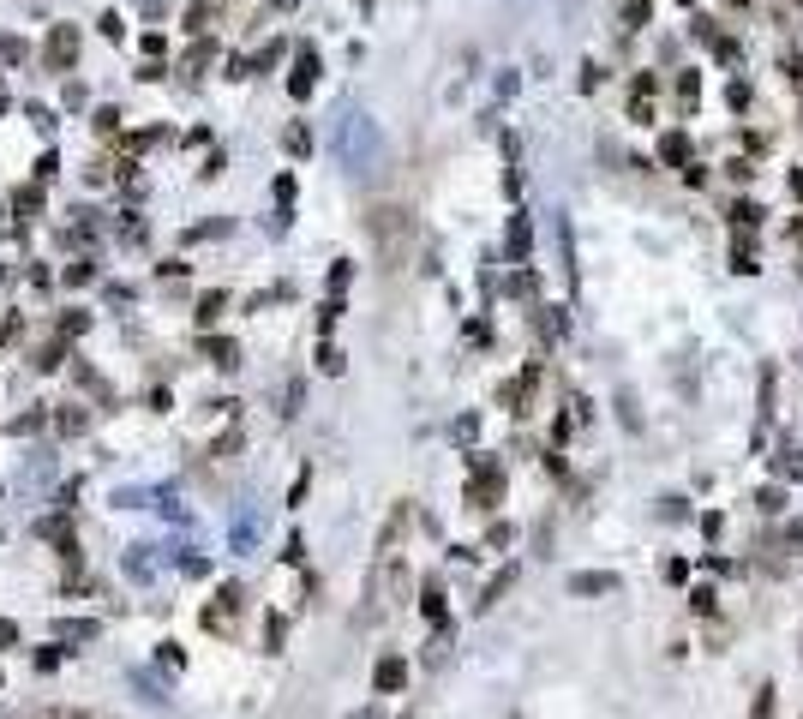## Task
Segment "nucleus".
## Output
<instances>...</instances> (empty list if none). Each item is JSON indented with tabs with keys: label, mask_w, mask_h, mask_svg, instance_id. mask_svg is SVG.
<instances>
[{
	"label": "nucleus",
	"mask_w": 803,
	"mask_h": 719,
	"mask_svg": "<svg viewBox=\"0 0 803 719\" xmlns=\"http://www.w3.org/2000/svg\"><path fill=\"white\" fill-rule=\"evenodd\" d=\"M264 648H270V654L282 648V618H270V624H264Z\"/></svg>",
	"instance_id": "35"
},
{
	"label": "nucleus",
	"mask_w": 803,
	"mask_h": 719,
	"mask_svg": "<svg viewBox=\"0 0 803 719\" xmlns=\"http://www.w3.org/2000/svg\"><path fill=\"white\" fill-rule=\"evenodd\" d=\"M222 306H228V294H204V300H198V324H216Z\"/></svg>",
	"instance_id": "21"
},
{
	"label": "nucleus",
	"mask_w": 803,
	"mask_h": 719,
	"mask_svg": "<svg viewBox=\"0 0 803 719\" xmlns=\"http://www.w3.org/2000/svg\"><path fill=\"white\" fill-rule=\"evenodd\" d=\"M204 354H210L222 372H234V366H240V348H234L228 336H204Z\"/></svg>",
	"instance_id": "9"
},
{
	"label": "nucleus",
	"mask_w": 803,
	"mask_h": 719,
	"mask_svg": "<svg viewBox=\"0 0 803 719\" xmlns=\"http://www.w3.org/2000/svg\"><path fill=\"white\" fill-rule=\"evenodd\" d=\"M690 606H696L702 618H714V606H720V600H714V588H696V594H690Z\"/></svg>",
	"instance_id": "28"
},
{
	"label": "nucleus",
	"mask_w": 803,
	"mask_h": 719,
	"mask_svg": "<svg viewBox=\"0 0 803 719\" xmlns=\"http://www.w3.org/2000/svg\"><path fill=\"white\" fill-rule=\"evenodd\" d=\"M0 684H6V672H0Z\"/></svg>",
	"instance_id": "39"
},
{
	"label": "nucleus",
	"mask_w": 803,
	"mask_h": 719,
	"mask_svg": "<svg viewBox=\"0 0 803 719\" xmlns=\"http://www.w3.org/2000/svg\"><path fill=\"white\" fill-rule=\"evenodd\" d=\"M90 276H96V264H90V258H78V264L66 270V282H90Z\"/></svg>",
	"instance_id": "33"
},
{
	"label": "nucleus",
	"mask_w": 803,
	"mask_h": 719,
	"mask_svg": "<svg viewBox=\"0 0 803 719\" xmlns=\"http://www.w3.org/2000/svg\"><path fill=\"white\" fill-rule=\"evenodd\" d=\"M240 600H246V588H240V582H228V588H216V606L204 612V630H216V636H228V630H234V612H240Z\"/></svg>",
	"instance_id": "3"
},
{
	"label": "nucleus",
	"mask_w": 803,
	"mask_h": 719,
	"mask_svg": "<svg viewBox=\"0 0 803 719\" xmlns=\"http://www.w3.org/2000/svg\"><path fill=\"white\" fill-rule=\"evenodd\" d=\"M750 96H756V90H750V78H732V84H726V102H732V114H744V108H750Z\"/></svg>",
	"instance_id": "14"
},
{
	"label": "nucleus",
	"mask_w": 803,
	"mask_h": 719,
	"mask_svg": "<svg viewBox=\"0 0 803 719\" xmlns=\"http://www.w3.org/2000/svg\"><path fill=\"white\" fill-rule=\"evenodd\" d=\"M654 90H660V78H654V72H636V78H630V102H648Z\"/></svg>",
	"instance_id": "18"
},
{
	"label": "nucleus",
	"mask_w": 803,
	"mask_h": 719,
	"mask_svg": "<svg viewBox=\"0 0 803 719\" xmlns=\"http://www.w3.org/2000/svg\"><path fill=\"white\" fill-rule=\"evenodd\" d=\"M726 174H732V180H738V186H744V180H750V174H756V168H750V156H732V162H726Z\"/></svg>",
	"instance_id": "29"
},
{
	"label": "nucleus",
	"mask_w": 803,
	"mask_h": 719,
	"mask_svg": "<svg viewBox=\"0 0 803 719\" xmlns=\"http://www.w3.org/2000/svg\"><path fill=\"white\" fill-rule=\"evenodd\" d=\"M660 162H666V168L696 162V156H690V138H684V132H666V138H660Z\"/></svg>",
	"instance_id": "8"
},
{
	"label": "nucleus",
	"mask_w": 803,
	"mask_h": 719,
	"mask_svg": "<svg viewBox=\"0 0 803 719\" xmlns=\"http://www.w3.org/2000/svg\"><path fill=\"white\" fill-rule=\"evenodd\" d=\"M402 684H408V660H402V654H384L378 672H372V690H378V696H402Z\"/></svg>",
	"instance_id": "4"
},
{
	"label": "nucleus",
	"mask_w": 803,
	"mask_h": 719,
	"mask_svg": "<svg viewBox=\"0 0 803 719\" xmlns=\"http://www.w3.org/2000/svg\"><path fill=\"white\" fill-rule=\"evenodd\" d=\"M720 528H726V516H720V510H708V516H702V534H708V540H720Z\"/></svg>",
	"instance_id": "34"
},
{
	"label": "nucleus",
	"mask_w": 803,
	"mask_h": 719,
	"mask_svg": "<svg viewBox=\"0 0 803 719\" xmlns=\"http://www.w3.org/2000/svg\"><path fill=\"white\" fill-rule=\"evenodd\" d=\"M12 642H18V624H12V618H0V648H12Z\"/></svg>",
	"instance_id": "37"
},
{
	"label": "nucleus",
	"mask_w": 803,
	"mask_h": 719,
	"mask_svg": "<svg viewBox=\"0 0 803 719\" xmlns=\"http://www.w3.org/2000/svg\"><path fill=\"white\" fill-rule=\"evenodd\" d=\"M78 48H84L78 24H48V42H42V60H48V72H72V66H78Z\"/></svg>",
	"instance_id": "1"
},
{
	"label": "nucleus",
	"mask_w": 803,
	"mask_h": 719,
	"mask_svg": "<svg viewBox=\"0 0 803 719\" xmlns=\"http://www.w3.org/2000/svg\"><path fill=\"white\" fill-rule=\"evenodd\" d=\"M510 582H516V570H498V576L486 582V594H480V606H498V594H510Z\"/></svg>",
	"instance_id": "17"
},
{
	"label": "nucleus",
	"mask_w": 803,
	"mask_h": 719,
	"mask_svg": "<svg viewBox=\"0 0 803 719\" xmlns=\"http://www.w3.org/2000/svg\"><path fill=\"white\" fill-rule=\"evenodd\" d=\"M678 96L696 108V96H702V78H696V72H684V78H678Z\"/></svg>",
	"instance_id": "26"
},
{
	"label": "nucleus",
	"mask_w": 803,
	"mask_h": 719,
	"mask_svg": "<svg viewBox=\"0 0 803 719\" xmlns=\"http://www.w3.org/2000/svg\"><path fill=\"white\" fill-rule=\"evenodd\" d=\"M318 366H324V372H342V348H336L330 336H324V348H318Z\"/></svg>",
	"instance_id": "23"
},
{
	"label": "nucleus",
	"mask_w": 803,
	"mask_h": 719,
	"mask_svg": "<svg viewBox=\"0 0 803 719\" xmlns=\"http://www.w3.org/2000/svg\"><path fill=\"white\" fill-rule=\"evenodd\" d=\"M798 240H803V216H798Z\"/></svg>",
	"instance_id": "38"
},
{
	"label": "nucleus",
	"mask_w": 803,
	"mask_h": 719,
	"mask_svg": "<svg viewBox=\"0 0 803 719\" xmlns=\"http://www.w3.org/2000/svg\"><path fill=\"white\" fill-rule=\"evenodd\" d=\"M288 150H294V156H306V150H312V138H306V126H294V132H288Z\"/></svg>",
	"instance_id": "32"
},
{
	"label": "nucleus",
	"mask_w": 803,
	"mask_h": 719,
	"mask_svg": "<svg viewBox=\"0 0 803 719\" xmlns=\"http://www.w3.org/2000/svg\"><path fill=\"white\" fill-rule=\"evenodd\" d=\"M84 324H90V318H84V312H66V318H60V342H72V336H78V330H84Z\"/></svg>",
	"instance_id": "27"
},
{
	"label": "nucleus",
	"mask_w": 803,
	"mask_h": 719,
	"mask_svg": "<svg viewBox=\"0 0 803 719\" xmlns=\"http://www.w3.org/2000/svg\"><path fill=\"white\" fill-rule=\"evenodd\" d=\"M666 582H690V558H666Z\"/></svg>",
	"instance_id": "31"
},
{
	"label": "nucleus",
	"mask_w": 803,
	"mask_h": 719,
	"mask_svg": "<svg viewBox=\"0 0 803 719\" xmlns=\"http://www.w3.org/2000/svg\"><path fill=\"white\" fill-rule=\"evenodd\" d=\"M762 510H768V516H780V510H786V492H780V486H768V492H762Z\"/></svg>",
	"instance_id": "30"
},
{
	"label": "nucleus",
	"mask_w": 803,
	"mask_h": 719,
	"mask_svg": "<svg viewBox=\"0 0 803 719\" xmlns=\"http://www.w3.org/2000/svg\"><path fill=\"white\" fill-rule=\"evenodd\" d=\"M654 18V0H624V30H642Z\"/></svg>",
	"instance_id": "13"
},
{
	"label": "nucleus",
	"mask_w": 803,
	"mask_h": 719,
	"mask_svg": "<svg viewBox=\"0 0 803 719\" xmlns=\"http://www.w3.org/2000/svg\"><path fill=\"white\" fill-rule=\"evenodd\" d=\"M60 354H66V342L54 336L48 348H36V360H30V366H36V372H54V366H60Z\"/></svg>",
	"instance_id": "16"
},
{
	"label": "nucleus",
	"mask_w": 803,
	"mask_h": 719,
	"mask_svg": "<svg viewBox=\"0 0 803 719\" xmlns=\"http://www.w3.org/2000/svg\"><path fill=\"white\" fill-rule=\"evenodd\" d=\"M714 54H720V60H726V66H732V60H744V48H738V42H732V36H714Z\"/></svg>",
	"instance_id": "24"
},
{
	"label": "nucleus",
	"mask_w": 803,
	"mask_h": 719,
	"mask_svg": "<svg viewBox=\"0 0 803 719\" xmlns=\"http://www.w3.org/2000/svg\"><path fill=\"white\" fill-rule=\"evenodd\" d=\"M600 84H606V66H600V60H588V66H582V90H600Z\"/></svg>",
	"instance_id": "25"
},
{
	"label": "nucleus",
	"mask_w": 803,
	"mask_h": 719,
	"mask_svg": "<svg viewBox=\"0 0 803 719\" xmlns=\"http://www.w3.org/2000/svg\"><path fill=\"white\" fill-rule=\"evenodd\" d=\"M570 594H618V576L612 570H582V576H570Z\"/></svg>",
	"instance_id": "6"
},
{
	"label": "nucleus",
	"mask_w": 803,
	"mask_h": 719,
	"mask_svg": "<svg viewBox=\"0 0 803 719\" xmlns=\"http://www.w3.org/2000/svg\"><path fill=\"white\" fill-rule=\"evenodd\" d=\"M420 612H426V624H432V630H444V624H450V606H444V582H426V588H420Z\"/></svg>",
	"instance_id": "7"
},
{
	"label": "nucleus",
	"mask_w": 803,
	"mask_h": 719,
	"mask_svg": "<svg viewBox=\"0 0 803 719\" xmlns=\"http://www.w3.org/2000/svg\"><path fill=\"white\" fill-rule=\"evenodd\" d=\"M528 240H534V234H528V216H516V222H510V258H516V264L528 258Z\"/></svg>",
	"instance_id": "11"
},
{
	"label": "nucleus",
	"mask_w": 803,
	"mask_h": 719,
	"mask_svg": "<svg viewBox=\"0 0 803 719\" xmlns=\"http://www.w3.org/2000/svg\"><path fill=\"white\" fill-rule=\"evenodd\" d=\"M348 282H354V264L336 258V264H330V294H348Z\"/></svg>",
	"instance_id": "19"
},
{
	"label": "nucleus",
	"mask_w": 803,
	"mask_h": 719,
	"mask_svg": "<svg viewBox=\"0 0 803 719\" xmlns=\"http://www.w3.org/2000/svg\"><path fill=\"white\" fill-rule=\"evenodd\" d=\"M798 6H803V0H798Z\"/></svg>",
	"instance_id": "40"
},
{
	"label": "nucleus",
	"mask_w": 803,
	"mask_h": 719,
	"mask_svg": "<svg viewBox=\"0 0 803 719\" xmlns=\"http://www.w3.org/2000/svg\"><path fill=\"white\" fill-rule=\"evenodd\" d=\"M288 90H294V96H312V90H318V48H300V54H294Z\"/></svg>",
	"instance_id": "5"
},
{
	"label": "nucleus",
	"mask_w": 803,
	"mask_h": 719,
	"mask_svg": "<svg viewBox=\"0 0 803 719\" xmlns=\"http://www.w3.org/2000/svg\"><path fill=\"white\" fill-rule=\"evenodd\" d=\"M732 270H738V276H756V270H762V264H756V246H750V240H744V246L732 240Z\"/></svg>",
	"instance_id": "12"
},
{
	"label": "nucleus",
	"mask_w": 803,
	"mask_h": 719,
	"mask_svg": "<svg viewBox=\"0 0 803 719\" xmlns=\"http://www.w3.org/2000/svg\"><path fill=\"white\" fill-rule=\"evenodd\" d=\"M504 498V468L492 456H474V480H468V510H492Z\"/></svg>",
	"instance_id": "2"
},
{
	"label": "nucleus",
	"mask_w": 803,
	"mask_h": 719,
	"mask_svg": "<svg viewBox=\"0 0 803 719\" xmlns=\"http://www.w3.org/2000/svg\"><path fill=\"white\" fill-rule=\"evenodd\" d=\"M756 222H762V204H756V198H738V204H732V228L756 234Z\"/></svg>",
	"instance_id": "10"
},
{
	"label": "nucleus",
	"mask_w": 803,
	"mask_h": 719,
	"mask_svg": "<svg viewBox=\"0 0 803 719\" xmlns=\"http://www.w3.org/2000/svg\"><path fill=\"white\" fill-rule=\"evenodd\" d=\"M336 318H342V294H330V300L318 306V336H330V330H336Z\"/></svg>",
	"instance_id": "15"
},
{
	"label": "nucleus",
	"mask_w": 803,
	"mask_h": 719,
	"mask_svg": "<svg viewBox=\"0 0 803 719\" xmlns=\"http://www.w3.org/2000/svg\"><path fill=\"white\" fill-rule=\"evenodd\" d=\"M0 54H6V60H18V54H24V42H18V36H0Z\"/></svg>",
	"instance_id": "36"
},
{
	"label": "nucleus",
	"mask_w": 803,
	"mask_h": 719,
	"mask_svg": "<svg viewBox=\"0 0 803 719\" xmlns=\"http://www.w3.org/2000/svg\"><path fill=\"white\" fill-rule=\"evenodd\" d=\"M774 696H780V690H774V684H762V690H756V708H750V719H774Z\"/></svg>",
	"instance_id": "20"
},
{
	"label": "nucleus",
	"mask_w": 803,
	"mask_h": 719,
	"mask_svg": "<svg viewBox=\"0 0 803 719\" xmlns=\"http://www.w3.org/2000/svg\"><path fill=\"white\" fill-rule=\"evenodd\" d=\"M510 540H516V534H510V522H492V528H486V552H504Z\"/></svg>",
	"instance_id": "22"
}]
</instances>
